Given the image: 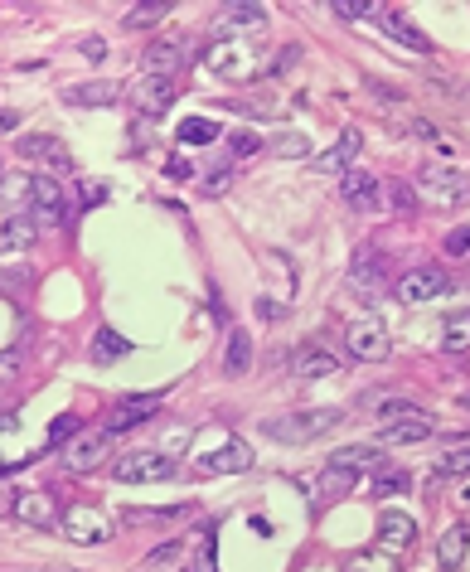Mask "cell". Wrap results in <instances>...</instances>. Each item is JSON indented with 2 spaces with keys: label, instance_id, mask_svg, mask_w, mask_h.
Wrapping results in <instances>:
<instances>
[{
  "label": "cell",
  "instance_id": "cell-1",
  "mask_svg": "<svg viewBox=\"0 0 470 572\" xmlns=\"http://www.w3.org/2000/svg\"><path fill=\"white\" fill-rule=\"evenodd\" d=\"M340 417H345V408H311V413L272 417V422H262V432H267L272 442H315V437H325L330 427H340Z\"/></svg>",
  "mask_w": 470,
  "mask_h": 572
},
{
  "label": "cell",
  "instance_id": "cell-2",
  "mask_svg": "<svg viewBox=\"0 0 470 572\" xmlns=\"http://www.w3.org/2000/svg\"><path fill=\"white\" fill-rule=\"evenodd\" d=\"M417 190L437 209H466L470 204V175L466 170H446V165H422L417 170Z\"/></svg>",
  "mask_w": 470,
  "mask_h": 572
},
{
  "label": "cell",
  "instance_id": "cell-3",
  "mask_svg": "<svg viewBox=\"0 0 470 572\" xmlns=\"http://www.w3.org/2000/svg\"><path fill=\"white\" fill-rule=\"evenodd\" d=\"M345 350L354 364H383L388 350H393V335H388V325L378 316H359L345 330Z\"/></svg>",
  "mask_w": 470,
  "mask_h": 572
},
{
  "label": "cell",
  "instance_id": "cell-4",
  "mask_svg": "<svg viewBox=\"0 0 470 572\" xmlns=\"http://www.w3.org/2000/svg\"><path fill=\"white\" fill-rule=\"evenodd\" d=\"M252 64H257V54L243 39H209V49H204V68L219 78H233V83L252 78Z\"/></svg>",
  "mask_w": 470,
  "mask_h": 572
},
{
  "label": "cell",
  "instance_id": "cell-5",
  "mask_svg": "<svg viewBox=\"0 0 470 572\" xmlns=\"http://www.w3.org/2000/svg\"><path fill=\"white\" fill-rule=\"evenodd\" d=\"M112 476L122 485H160V480H175V461L160 451H131L112 466Z\"/></svg>",
  "mask_w": 470,
  "mask_h": 572
},
{
  "label": "cell",
  "instance_id": "cell-6",
  "mask_svg": "<svg viewBox=\"0 0 470 572\" xmlns=\"http://www.w3.org/2000/svg\"><path fill=\"white\" fill-rule=\"evenodd\" d=\"M59 529L73 543H83V548H93V543L112 539V524H107V514H102V509H93V505H83V500L63 509V514H59Z\"/></svg>",
  "mask_w": 470,
  "mask_h": 572
},
{
  "label": "cell",
  "instance_id": "cell-7",
  "mask_svg": "<svg viewBox=\"0 0 470 572\" xmlns=\"http://www.w3.org/2000/svg\"><path fill=\"white\" fill-rule=\"evenodd\" d=\"M446 286H451V277H446L441 267H408V272L393 282V291H398L403 306H427V301H437Z\"/></svg>",
  "mask_w": 470,
  "mask_h": 572
},
{
  "label": "cell",
  "instance_id": "cell-8",
  "mask_svg": "<svg viewBox=\"0 0 470 572\" xmlns=\"http://www.w3.org/2000/svg\"><path fill=\"white\" fill-rule=\"evenodd\" d=\"M180 68H185V39L180 34H160L156 44L146 49V59H141V73L160 78V83H175Z\"/></svg>",
  "mask_w": 470,
  "mask_h": 572
},
{
  "label": "cell",
  "instance_id": "cell-9",
  "mask_svg": "<svg viewBox=\"0 0 470 572\" xmlns=\"http://www.w3.org/2000/svg\"><path fill=\"white\" fill-rule=\"evenodd\" d=\"M388 282H393L388 257L378 253V248H359V253H354V267H349V286H354L359 296H378Z\"/></svg>",
  "mask_w": 470,
  "mask_h": 572
},
{
  "label": "cell",
  "instance_id": "cell-10",
  "mask_svg": "<svg viewBox=\"0 0 470 572\" xmlns=\"http://www.w3.org/2000/svg\"><path fill=\"white\" fill-rule=\"evenodd\" d=\"M437 432V422H432V413H403V417H388L383 427H378V442L383 446H417V442H427Z\"/></svg>",
  "mask_w": 470,
  "mask_h": 572
},
{
  "label": "cell",
  "instance_id": "cell-11",
  "mask_svg": "<svg viewBox=\"0 0 470 572\" xmlns=\"http://www.w3.org/2000/svg\"><path fill=\"white\" fill-rule=\"evenodd\" d=\"M291 379L296 383H320V379H335L340 374V359L330 350H320V345H301V350L291 354Z\"/></svg>",
  "mask_w": 470,
  "mask_h": 572
},
{
  "label": "cell",
  "instance_id": "cell-12",
  "mask_svg": "<svg viewBox=\"0 0 470 572\" xmlns=\"http://www.w3.org/2000/svg\"><path fill=\"white\" fill-rule=\"evenodd\" d=\"M160 393H141V398H126V403H117L112 413H107V432L112 437H122V432H131V427H141L146 417H156L160 413Z\"/></svg>",
  "mask_w": 470,
  "mask_h": 572
},
{
  "label": "cell",
  "instance_id": "cell-13",
  "mask_svg": "<svg viewBox=\"0 0 470 572\" xmlns=\"http://www.w3.org/2000/svg\"><path fill=\"white\" fill-rule=\"evenodd\" d=\"M199 471L204 476H243V471H252V446L248 442H223L219 451H209L204 461H199Z\"/></svg>",
  "mask_w": 470,
  "mask_h": 572
},
{
  "label": "cell",
  "instance_id": "cell-14",
  "mask_svg": "<svg viewBox=\"0 0 470 572\" xmlns=\"http://www.w3.org/2000/svg\"><path fill=\"white\" fill-rule=\"evenodd\" d=\"M63 204H68V190H63L54 175H34V194H30V214L34 223H59Z\"/></svg>",
  "mask_w": 470,
  "mask_h": 572
},
{
  "label": "cell",
  "instance_id": "cell-15",
  "mask_svg": "<svg viewBox=\"0 0 470 572\" xmlns=\"http://www.w3.org/2000/svg\"><path fill=\"white\" fill-rule=\"evenodd\" d=\"M107 456H112V432L107 427L102 432H83V437H73V446H68V466L73 471H97Z\"/></svg>",
  "mask_w": 470,
  "mask_h": 572
},
{
  "label": "cell",
  "instance_id": "cell-16",
  "mask_svg": "<svg viewBox=\"0 0 470 572\" xmlns=\"http://www.w3.org/2000/svg\"><path fill=\"white\" fill-rule=\"evenodd\" d=\"M383 185H378V175H369V170H345L340 175V194H345L349 209H359V214H374L378 199H383Z\"/></svg>",
  "mask_w": 470,
  "mask_h": 572
},
{
  "label": "cell",
  "instance_id": "cell-17",
  "mask_svg": "<svg viewBox=\"0 0 470 572\" xmlns=\"http://www.w3.org/2000/svg\"><path fill=\"white\" fill-rule=\"evenodd\" d=\"M412 539H417V519L412 514H403V509H383L378 514V548H388V553L398 548L403 553V548H412Z\"/></svg>",
  "mask_w": 470,
  "mask_h": 572
},
{
  "label": "cell",
  "instance_id": "cell-18",
  "mask_svg": "<svg viewBox=\"0 0 470 572\" xmlns=\"http://www.w3.org/2000/svg\"><path fill=\"white\" fill-rule=\"evenodd\" d=\"M359 151H364V136L349 127V131H340V141H335V146H330L325 156H315V160H311V170H315V175H345L349 160L359 156Z\"/></svg>",
  "mask_w": 470,
  "mask_h": 572
},
{
  "label": "cell",
  "instance_id": "cell-19",
  "mask_svg": "<svg viewBox=\"0 0 470 572\" xmlns=\"http://www.w3.org/2000/svg\"><path fill=\"white\" fill-rule=\"evenodd\" d=\"M122 97H126V88L112 83V78H93V83L63 88V102H68V107H112V102H122Z\"/></svg>",
  "mask_w": 470,
  "mask_h": 572
},
{
  "label": "cell",
  "instance_id": "cell-20",
  "mask_svg": "<svg viewBox=\"0 0 470 572\" xmlns=\"http://www.w3.org/2000/svg\"><path fill=\"white\" fill-rule=\"evenodd\" d=\"M25 160H44V165H54V170H73V156L63 151L59 136H44V131H30V136H20V146H15Z\"/></svg>",
  "mask_w": 470,
  "mask_h": 572
},
{
  "label": "cell",
  "instance_id": "cell-21",
  "mask_svg": "<svg viewBox=\"0 0 470 572\" xmlns=\"http://www.w3.org/2000/svg\"><path fill=\"white\" fill-rule=\"evenodd\" d=\"M262 25H267V10H262V5L233 0V5H223L219 25H214V39H238L233 30H262Z\"/></svg>",
  "mask_w": 470,
  "mask_h": 572
},
{
  "label": "cell",
  "instance_id": "cell-22",
  "mask_svg": "<svg viewBox=\"0 0 470 572\" xmlns=\"http://www.w3.org/2000/svg\"><path fill=\"white\" fill-rule=\"evenodd\" d=\"M15 519L30 524V529H54L59 524V509L44 490H20V505H15Z\"/></svg>",
  "mask_w": 470,
  "mask_h": 572
},
{
  "label": "cell",
  "instance_id": "cell-23",
  "mask_svg": "<svg viewBox=\"0 0 470 572\" xmlns=\"http://www.w3.org/2000/svg\"><path fill=\"white\" fill-rule=\"evenodd\" d=\"M34 243H39L34 214H10V219L0 223V253H30Z\"/></svg>",
  "mask_w": 470,
  "mask_h": 572
},
{
  "label": "cell",
  "instance_id": "cell-24",
  "mask_svg": "<svg viewBox=\"0 0 470 572\" xmlns=\"http://www.w3.org/2000/svg\"><path fill=\"white\" fill-rule=\"evenodd\" d=\"M359 490V471H349V466H335V461H325L320 466V480H315V500H345Z\"/></svg>",
  "mask_w": 470,
  "mask_h": 572
},
{
  "label": "cell",
  "instance_id": "cell-25",
  "mask_svg": "<svg viewBox=\"0 0 470 572\" xmlns=\"http://www.w3.org/2000/svg\"><path fill=\"white\" fill-rule=\"evenodd\" d=\"M383 30L393 34L398 44H408L412 54H432V39H427V34L417 30V25H412V20L403 15V10H383Z\"/></svg>",
  "mask_w": 470,
  "mask_h": 572
},
{
  "label": "cell",
  "instance_id": "cell-26",
  "mask_svg": "<svg viewBox=\"0 0 470 572\" xmlns=\"http://www.w3.org/2000/svg\"><path fill=\"white\" fill-rule=\"evenodd\" d=\"M131 97H136V107H141L146 117H160V112H165V107L175 102V83H160V78H141Z\"/></svg>",
  "mask_w": 470,
  "mask_h": 572
},
{
  "label": "cell",
  "instance_id": "cell-27",
  "mask_svg": "<svg viewBox=\"0 0 470 572\" xmlns=\"http://www.w3.org/2000/svg\"><path fill=\"white\" fill-rule=\"evenodd\" d=\"M466 548H470V529L466 524H451V529L437 539V563L446 572H456L461 563H466Z\"/></svg>",
  "mask_w": 470,
  "mask_h": 572
},
{
  "label": "cell",
  "instance_id": "cell-28",
  "mask_svg": "<svg viewBox=\"0 0 470 572\" xmlns=\"http://www.w3.org/2000/svg\"><path fill=\"white\" fill-rule=\"evenodd\" d=\"M441 350L446 354L470 350V311H451V316L441 320Z\"/></svg>",
  "mask_w": 470,
  "mask_h": 572
},
{
  "label": "cell",
  "instance_id": "cell-29",
  "mask_svg": "<svg viewBox=\"0 0 470 572\" xmlns=\"http://www.w3.org/2000/svg\"><path fill=\"white\" fill-rule=\"evenodd\" d=\"M252 364V340L243 335V330H228V350H223V374L228 379H238L243 369Z\"/></svg>",
  "mask_w": 470,
  "mask_h": 572
},
{
  "label": "cell",
  "instance_id": "cell-30",
  "mask_svg": "<svg viewBox=\"0 0 470 572\" xmlns=\"http://www.w3.org/2000/svg\"><path fill=\"white\" fill-rule=\"evenodd\" d=\"M170 15V0H146V5H131L126 10V30H151Z\"/></svg>",
  "mask_w": 470,
  "mask_h": 572
},
{
  "label": "cell",
  "instance_id": "cell-31",
  "mask_svg": "<svg viewBox=\"0 0 470 572\" xmlns=\"http://www.w3.org/2000/svg\"><path fill=\"white\" fill-rule=\"evenodd\" d=\"M122 354H126V340L112 330V325H102L93 335V364H117Z\"/></svg>",
  "mask_w": 470,
  "mask_h": 572
},
{
  "label": "cell",
  "instance_id": "cell-32",
  "mask_svg": "<svg viewBox=\"0 0 470 572\" xmlns=\"http://www.w3.org/2000/svg\"><path fill=\"white\" fill-rule=\"evenodd\" d=\"M189 442H194V427H189V422H165V427H160V456L175 461V456H185Z\"/></svg>",
  "mask_w": 470,
  "mask_h": 572
},
{
  "label": "cell",
  "instance_id": "cell-33",
  "mask_svg": "<svg viewBox=\"0 0 470 572\" xmlns=\"http://www.w3.org/2000/svg\"><path fill=\"white\" fill-rule=\"evenodd\" d=\"M466 471H470V446H451V451H441L437 461H432V476L437 480L466 476Z\"/></svg>",
  "mask_w": 470,
  "mask_h": 572
},
{
  "label": "cell",
  "instance_id": "cell-34",
  "mask_svg": "<svg viewBox=\"0 0 470 572\" xmlns=\"http://www.w3.org/2000/svg\"><path fill=\"white\" fill-rule=\"evenodd\" d=\"M0 194H5V204H15V214H25L30 209V194H34V175H5Z\"/></svg>",
  "mask_w": 470,
  "mask_h": 572
},
{
  "label": "cell",
  "instance_id": "cell-35",
  "mask_svg": "<svg viewBox=\"0 0 470 572\" xmlns=\"http://www.w3.org/2000/svg\"><path fill=\"white\" fill-rule=\"evenodd\" d=\"M345 572H398V563H393L388 548H378V553H354V558H345Z\"/></svg>",
  "mask_w": 470,
  "mask_h": 572
},
{
  "label": "cell",
  "instance_id": "cell-36",
  "mask_svg": "<svg viewBox=\"0 0 470 572\" xmlns=\"http://www.w3.org/2000/svg\"><path fill=\"white\" fill-rule=\"evenodd\" d=\"M330 461H335V466H349V471H369V466H378V451L359 442V446H340Z\"/></svg>",
  "mask_w": 470,
  "mask_h": 572
},
{
  "label": "cell",
  "instance_id": "cell-37",
  "mask_svg": "<svg viewBox=\"0 0 470 572\" xmlns=\"http://www.w3.org/2000/svg\"><path fill=\"white\" fill-rule=\"evenodd\" d=\"M180 141H185V146H209V141H219V122L189 117V122H180Z\"/></svg>",
  "mask_w": 470,
  "mask_h": 572
},
{
  "label": "cell",
  "instance_id": "cell-38",
  "mask_svg": "<svg viewBox=\"0 0 470 572\" xmlns=\"http://www.w3.org/2000/svg\"><path fill=\"white\" fill-rule=\"evenodd\" d=\"M185 505H165V509H126L122 519L126 524H170V519H180Z\"/></svg>",
  "mask_w": 470,
  "mask_h": 572
},
{
  "label": "cell",
  "instance_id": "cell-39",
  "mask_svg": "<svg viewBox=\"0 0 470 572\" xmlns=\"http://www.w3.org/2000/svg\"><path fill=\"white\" fill-rule=\"evenodd\" d=\"M383 199H388V204H393V209H398V214H403V219H408L412 209H417V194H412V185H403V180H393V185H383Z\"/></svg>",
  "mask_w": 470,
  "mask_h": 572
},
{
  "label": "cell",
  "instance_id": "cell-40",
  "mask_svg": "<svg viewBox=\"0 0 470 572\" xmlns=\"http://www.w3.org/2000/svg\"><path fill=\"white\" fill-rule=\"evenodd\" d=\"M277 156H286V160H301L306 151H311V141L301 136V131H286V136H277V146H272Z\"/></svg>",
  "mask_w": 470,
  "mask_h": 572
},
{
  "label": "cell",
  "instance_id": "cell-41",
  "mask_svg": "<svg viewBox=\"0 0 470 572\" xmlns=\"http://www.w3.org/2000/svg\"><path fill=\"white\" fill-rule=\"evenodd\" d=\"M228 146H233V156H238V160H252V156H257V151H262V141H257V131H243V127H238V131H233V136H228Z\"/></svg>",
  "mask_w": 470,
  "mask_h": 572
},
{
  "label": "cell",
  "instance_id": "cell-42",
  "mask_svg": "<svg viewBox=\"0 0 470 572\" xmlns=\"http://www.w3.org/2000/svg\"><path fill=\"white\" fill-rule=\"evenodd\" d=\"M68 437H78V417H73V413L54 417V427H49V437H44V446H59V442H68Z\"/></svg>",
  "mask_w": 470,
  "mask_h": 572
},
{
  "label": "cell",
  "instance_id": "cell-43",
  "mask_svg": "<svg viewBox=\"0 0 470 572\" xmlns=\"http://www.w3.org/2000/svg\"><path fill=\"white\" fill-rule=\"evenodd\" d=\"M408 490V471H383L374 485V495H403Z\"/></svg>",
  "mask_w": 470,
  "mask_h": 572
},
{
  "label": "cell",
  "instance_id": "cell-44",
  "mask_svg": "<svg viewBox=\"0 0 470 572\" xmlns=\"http://www.w3.org/2000/svg\"><path fill=\"white\" fill-rule=\"evenodd\" d=\"M228 185H233V170H214V175H204V194H209V199L228 194Z\"/></svg>",
  "mask_w": 470,
  "mask_h": 572
},
{
  "label": "cell",
  "instance_id": "cell-45",
  "mask_svg": "<svg viewBox=\"0 0 470 572\" xmlns=\"http://www.w3.org/2000/svg\"><path fill=\"white\" fill-rule=\"evenodd\" d=\"M15 379H20V354L0 350V388H5V383H15Z\"/></svg>",
  "mask_w": 470,
  "mask_h": 572
},
{
  "label": "cell",
  "instance_id": "cell-46",
  "mask_svg": "<svg viewBox=\"0 0 470 572\" xmlns=\"http://www.w3.org/2000/svg\"><path fill=\"white\" fill-rule=\"evenodd\" d=\"M335 15L354 25V20H369V15H383V10H378V5H335Z\"/></svg>",
  "mask_w": 470,
  "mask_h": 572
},
{
  "label": "cell",
  "instance_id": "cell-47",
  "mask_svg": "<svg viewBox=\"0 0 470 572\" xmlns=\"http://www.w3.org/2000/svg\"><path fill=\"white\" fill-rule=\"evenodd\" d=\"M30 282H34V277L25 272V267H15V272H0V286H5V291H25Z\"/></svg>",
  "mask_w": 470,
  "mask_h": 572
},
{
  "label": "cell",
  "instance_id": "cell-48",
  "mask_svg": "<svg viewBox=\"0 0 470 572\" xmlns=\"http://www.w3.org/2000/svg\"><path fill=\"white\" fill-rule=\"evenodd\" d=\"M446 253H451V257L470 253V228H456V233H446Z\"/></svg>",
  "mask_w": 470,
  "mask_h": 572
},
{
  "label": "cell",
  "instance_id": "cell-49",
  "mask_svg": "<svg viewBox=\"0 0 470 572\" xmlns=\"http://www.w3.org/2000/svg\"><path fill=\"white\" fill-rule=\"evenodd\" d=\"M15 505H20V490L0 485V519H15Z\"/></svg>",
  "mask_w": 470,
  "mask_h": 572
},
{
  "label": "cell",
  "instance_id": "cell-50",
  "mask_svg": "<svg viewBox=\"0 0 470 572\" xmlns=\"http://www.w3.org/2000/svg\"><path fill=\"white\" fill-rule=\"evenodd\" d=\"M175 558H180V543H165V548H156L146 563H151V568H160V563H175Z\"/></svg>",
  "mask_w": 470,
  "mask_h": 572
},
{
  "label": "cell",
  "instance_id": "cell-51",
  "mask_svg": "<svg viewBox=\"0 0 470 572\" xmlns=\"http://www.w3.org/2000/svg\"><path fill=\"white\" fill-rule=\"evenodd\" d=\"M78 49H83V59H102V54H107V44H102V39H83V44H78Z\"/></svg>",
  "mask_w": 470,
  "mask_h": 572
},
{
  "label": "cell",
  "instance_id": "cell-52",
  "mask_svg": "<svg viewBox=\"0 0 470 572\" xmlns=\"http://www.w3.org/2000/svg\"><path fill=\"white\" fill-rule=\"evenodd\" d=\"M15 127H20V112H15V107H0V136L15 131Z\"/></svg>",
  "mask_w": 470,
  "mask_h": 572
},
{
  "label": "cell",
  "instance_id": "cell-53",
  "mask_svg": "<svg viewBox=\"0 0 470 572\" xmlns=\"http://www.w3.org/2000/svg\"><path fill=\"white\" fill-rule=\"evenodd\" d=\"M107 199V185H83V204H102Z\"/></svg>",
  "mask_w": 470,
  "mask_h": 572
},
{
  "label": "cell",
  "instance_id": "cell-54",
  "mask_svg": "<svg viewBox=\"0 0 470 572\" xmlns=\"http://www.w3.org/2000/svg\"><path fill=\"white\" fill-rule=\"evenodd\" d=\"M15 427H20V413H15V408H10V413H0V432H15Z\"/></svg>",
  "mask_w": 470,
  "mask_h": 572
},
{
  "label": "cell",
  "instance_id": "cell-55",
  "mask_svg": "<svg viewBox=\"0 0 470 572\" xmlns=\"http://www.w3.org/2000/svg\"><path fill=\"white\" fill-rule=\"evenodd\" d=\"M461 408H470V393H466V398H461Z\"/></svg>",
  "mask_w": 470,
  "mask_h": 572
},
{
  "label": "cell",
  "instance_id": "cell-56",
  "mask_svg": "<svg viewBox=\"0 0 470 572\" xmlns=\"http://www.w3.org/2000/svg\"><path fill=\"white\" fill-rule=\"evenodd\" d=\"M461 500H466V505H470V490H466V495H461Z\"/></svg>",
  "mask_w": 470,
  "mask_h": 572
}]
</instances>
